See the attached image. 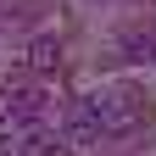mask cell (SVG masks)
<instances>
[{"label":"cell","mask_w":156,"mask_h":156,"mask_svg":"<svg viewBox=\"0 0 156 156\" xmlns=\"http://www.w3.org/2000/svg\"><path fill=\"white\" fill-rule=\"evenodd\" d=\"M151 117V101L140 89H128V84H106V89H95L78 101L73 112V140L78 145H89V140H101V134H128V128H140Z\"/></svg>","instance_id":"1"},{"label":"cell","mask_w":156,"mask_h":156,"mask_svg":"<svg viewBox=\"0 0 156 156\" xmlns=\"http://www.w3.org/2000/svg\"><path fill=\"white\" fill-rule=\"evenodd\" d=\"M0 112H6V117H39V112H45V95H39L34 84H6Z\"/></svg>","instance_id":"2"},{"label":"cell","mask_w":156,"mask_h":156,"mask_svg":"<svg viewBox=\"0 0 156 156\" xmlns=\"http://www.w3.org/2000/svg\"><path fill=\"white\" fill-rule=\"evenodd\" d=\"M62 67V45L56 39H34L28 45V73H56Z\"/></svg>","instance_id":"3"},{"label":"cell","mask_w":156,"mask_h":156,"mask_svg":"<svg viewBox=\"0 0 156 156\" xmlns=\"http://www.w3.org/2000/svg\"><path fill=\"white\" fill-rule=\"evenodd\" d=\"M151 56H156V50H151Z\"/></svg>","instance_id":"4"}]
</instances>
